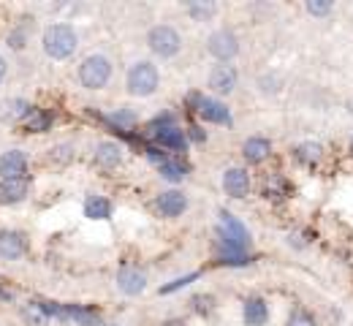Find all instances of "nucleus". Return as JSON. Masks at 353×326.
<instances>
[{"label":"nucleus","instance_id":"cd10ccee","mask_svg":"<svg viewBox=\"0 0 353 326\" xmlns=\"http://www.w3.org/2000/svg\"><path fill=\"white\" fill-rule=\"evenodd\" d=\"M199 278V272H190V275H185V278H176V280H172L169 285H163L161 288V294H174V291H179V288H185V285H190L193 280Z\"/></svg>","mask_w":353,"mask_h":326},{"label":"nucleus","instance_id":"4468645a","mask_svg":"<svg viewBox=\"0 0 353 326\" xmlns=\"http://www.w3.org/2000/svg\"><path fill=\"white\" fill-rule=\"evenodd\" d=\"M92 158H95V163L101 169H117L120 161H123V147L117 141H98Z\"/></svg>","mask_w":353,"mask_h":326},{"label":"nucleus","instance_id":"dca6fc26","mask_svg":"<svg viewBox=\"0 0 353 326\" xmlns=\"http://www.w3.org/2000/svg\"><path fill=\"white\" fill-rule=\"evenodd\" d=\"M269 152H272V144L264 136H253V139H248L242 144V155H245L248 163H264L269 158Z\"/></svg>","mask_w":353,"mask_h":326},{"label":"nucleus","instance_id":"a878e982","mask_svg":"<svg viewBox=\"0 0 353 326\" xmlns=\"http://www.w3.org/2000/svg\"><path fill=\"white\" fill-rule=\"evenodd\" d=\"M106 120H109V123H114L120 131H125V128H131L133 123H136V114H133V112H128V109H120V112L109 114Z\"/></svg>","mask_w":353,"mask_h":326},{"label":"nucleus","instance_id":"6ab92c4d","mask_svg":"<svg viewBox=\"0 0 353 326\" xmlns=\"http://www.w3.org/2000/svg\"><path fill=\"white\" fill-rule=\"evenodd\" d=\"M63 313H65V321H77L79 326H101V318L95 310L88 307H79V305H63Z\"/></svg>","mask_w":353,"mask_h":326},{"label":"nucleus","instance_id":"20e7f679","mask_svg":"<svg viewBox=\"0 0 353 326\" xmlns=\"http://www.w3.org/2000/svg\"><path fill=\"white\" fill-rule=\"evenodd\" d=\"M147 47L158 57H174L182 49V36L176 33L172 25H155L147 33Z\"/></svg>","mask_w":353,"mask_h":326},{"label":"nucleus","instance_id":"5701e85b","mask_svg":"<svg viewBox=\"0 0 353 326\" xmlns=\"http://www.w3.org/2000/svg\"><path fill=\"white\" fill-rule=\"evenodd\" d=\"M22 318H25V324L28 326H46L49 324V316L44 313L41 302H30V305H25Z\"/></svg>","mask_w":353,"mask_h":326},{"label":"nucleus","instance_id":"412c9836","mask_svg":"<svg viewBox=\"0 0 353 326\" xmlns=\"http://www.w3.org/2000/svg\"><path fill=\"white\" fill-rule=\"evenodd\" d=\"M158 172H161V177L166 183H182L188 177V166L182 161H169V158L163 163H158Z\"/></svg>","mask_w":353,"mask_h":326},{"label":"nucleus","instance_id":"7ed1b4c3","mask_svg":"<svg viewBox=\"0 0 353 326\" xmlns=\"http://www.w3.org/2000/svg\"><path fill=\"white\" fill-rule=\"evenodd\" d=\"M112 79V60L106 54H88L79 65V85L85 90H103Z\"/></svg>","mask_w":353,"mask_h":326},{"label":"nucleus","instance_id":"c85d7f7f","mask_svg":"<svg viewBox=\"0 0 353 326\" xmlns=\"http://www.w3.org/2000/svg\"><path fill=\"white\" fill-rule=\"evenodd\" d=\"M288 326H318V324H315V318L310 316L307 310H294L288 316Z\"/></svg>","mask_w":353,"mask_h":326},{"label":"nucleus","instance_id":"2eb2a0df","mask_svg":"<svg viewBox=\"0 0 353 326\" xmlns=\"http://www.w3.org/2000/svg\"><path fill=\"white\" fill-rule=\"evenodd\" d=\"M152 136H155V141H158L161 147H166V150H174V152H185V150H188V134L179 131L176 125L161 128V131H155Z\"/></svg>","mask_w":353,"mask_h":326},{"label":"nucleus","instance_id":"39448f33","mask_svg":"<svg viewBox=\"0 0 353 326\" xmlns=\"http://www.w3.org/2000/svg\"><path fill=\"white\" fill-rule=\"evenodd\" d=\"M188 101L196 106V112H199L201 120L218 123V125H231V112H228V106L223 101H218V98H204V95L199 93H193Z\"/></svg>","mask_w":353,"mask_h":326},{"label":"nucleus","instance_id":"f3484780","mask_svg":"<svg viewBox=\"0 0 353 326\" xmlns=\"http://www.w3.org/2000/svg\"><path fill=\"white\" fill-rule=\"evenodd\" d=\"M242 316H245V324L248 326H264L266 318H269V307H266V302L261 296H250L245 302Z\"/></svg>","mask_w":353,"mask_h":326},{"label":"nucleus","instance_id":"a211bd4d","mask_svg":"<svg viewBox=\"0 0 353 326\" xmlns=\"http://www.w3.org/2000/svg\"><path fill=\"white\" fill-rule=\"evenodd\" d=\"M85 218L90 221H109L112 218V201L106 196H88L85 198Z\"/></svg>","mask_w":353,"mask_h":326},{"label":"nucleus","instance_id":"7c9ffc66","mask_svg":"<svg viewBox=\"0 0 353 326\" xmlns=\"http://www.w3.org/2000/svg\"><path fill=\"white\" fill-rule=\"evenodd\" d=\"M25 44H28V33L22 28H17V30L8 33V47L11 49H25Z\"/></svg>","mask_w":353,"mask_h":326},{"label":"nucleus","instance_id":"393cba45","mask_svg":"<svg viewBox=\"0 0 353 326\" xmlns=\"http://www.w3.org/2000/svg\"><path fill=\"white\" fill-rule=\"evenodd\" d=\"M215 11H218V6H215V3H190V6H188V14H190L193 19H199V22L210 19Z\"/></svg>","mask_w":353,"mask_h":326},{"label":"nucleus","instance_id":"473e14b6","mask_svg":"<svg viewBox=\"0 0 353 326\" xmlns=\"http://www.w3.org/2000/svg\"><path fill=\"white\" fill-rule=\"evenodd\" d=\"M6 74H8V63H6V57L0 54V82L6 79Z\"/></svg>","mask_w":353,"mask_h":326},{"label":"nucleus","instance_id":"f704fd0d","mask_svg":"<svg viewBox=\"0 0 353 326\" xmlns=\"http://www.w3.org/2000/svg\"><path fill=\"white\" fill-rule=\"evenodd\" d=\"M106 326H114V324H106Z\"/></svg>","mask_w":353,"mask_h":326},{"label":"nucleus","instance_id":"f03ea898","mask_svg":"<svg viewBox=\"0 0 353 326\" xmlns=\"http://www.w3.org/2000/svg\"><path fill=\"white\" fill-rule=\"evenodd\" d=\"M158 85H161V74H158V68L150 60L133 63L131 68H128V74H125V90L133 98H150L158 90Z\"/></svg>","mask_w":353,"mask_h":326},{"label":"nucleus","instance_id":"f257e3e1","mask_svg":"<svg viewBox=\"0 0 353 326\" xmlns=\"http://www.w3.org/2000/svg\"><path fill=\"white\" fill-rule=\"evenodd\" d=\"M41 44H44L46 57H52V60H68L77 52V47H79V36H77V30L71 25L57 22V25H49L44 30Z\"/></svg>","mask_w":353,"mask_h":326},{"label":"nucleus","instance_id":"bb28decb","mask_svg":"<svg viewBox=\"0 0 353 326\" xmlns=\"http://www.w3.org/2000/svg\"><path fill=\"white\" fill-rule=\"evenodd\" d=\"M49 158H52L54 163H68V161L74 158V147H71V144H57V147L49 150Z\"/></svg>","mask_w":353,"mask_h":326},{"label":"nucleus","instance_id":"ddd939ff","mask_svg":"<svg viewBox=\"0 0 353 326\" xmlns=\"http://www.w3.org/2000/svg\"><path fill=\"white\" fill-rule=\"evenodd\" d=\"M30 193V183L25 180H0V204H19Z\"/></svg>","mask_w":353,"mask_h":326},{"label":"nucleus","instance_id":"6e6552de","mask_svg":"<svg viewBox=\"0 0 353 326\" xmlns=\"http://www.w3.org/2000/svg\"><path fill=\"white\" fill-rule=\"evenodd\" d=\"M28 253V239L22 232H14V229H3L0 232V258L6 261H17Z\"/></svg>","mask_w":353,"mask_h":326},{"label":"nucleus","instance_id":"423d86ee","mask_svg":"<svg viewBox=\"0 0 353 326\" xmlns=\"http://www.w3.org/2000/svg\"><path fill=\"white\" fill-rule=\"evenodd\" d=\"M207 49H210V54L218 57L221 63H228V60H234V57L239 54V39H236L234 30L221 28V30H215V33L207 39Z\"/></svg>","mask_w":353,"mask_h":326},{"label":"nucleus","instance_id":"aec40b11","mask_svg":"<svg viewBox=\"0 0 353 326\" xmlns=\"http://www.w3.org/2000/svg\"><path fill=\"white\" fill-rule=\"evenodd\" d=\"M30 109H33V106H30L25 98H11V101L3 103L0 117H3V120H25V117L30 114Z\"/></svg>","mask_w":353,"mask_h":326},{"label":"nucleus","instance_id":"2f4dec72","mask_svg":"<svg viewBox=\"0 0 353 326\" xmlns=\"http://www.w3.org/2000/svg\"><path fill=\"white\" fill-rule=\"evenodd\" d=\"M190 139H193V141H204V139H207V134H204L201 128H190Z\"/></svg>","mask_w":353,"mask_h":326},{"label":"nucleus","instance_id":"c756f323","mask_svg":"<svg viewBox=\"0 0 353 326\" xmlns=\"http://www.w3.org/2000/svg\"><path fill=\"white\" fill-rule=\"evenodd\" d=\"M332 11V3H323V0H307V14L312 17H326Z\"/></svg>","mask_w":353,"mask_h":326},{"label":"nucleus","instance_id":"72a5a7b5","mask_svg":"<svg viewBox=\"0 0 353 326\" xmlns=\"http://www.w3.org/2000/svg\"><path fill=\"white\" fill-rule=\"evenodd\" d=\"M351 152H353V139H351Z\"/></svg>","mask_w":353,"mask_h":326},{"label":"nucleus","instance_id":"9b49d317","mask_svg":"<svg viewBox=\"0 0 353 326\" xmlns=\"http://www.w3.org/2000/svg\"><path fill=\"white\" fill-rule=\"evenodd\" d=\"M117 288L125 294V296H139L144 288H147V275L136 267H123L117 272Z\"/></svg>","mask_w":353,"mask_h":326},{"label":"nucleus","instance_id":"1a4fd4ad","mask_svg":"<svg viewBox=\"0 0 353 326\" xmlns=\"http://www.w3.org/2000/svg\"><path fill=\"white\" fill-rule=\"evenodd\" d=\"M155 210L163 215V218H179L185 210H188V196L182 190H163L158 198H155Z\"/></svg>","mask_w":353,"mask_h":326},{"label":"nucleus","instance_id":"4be33fe9","mask_svg":"<svg viewBox=\"0 0 353 326\" xmlns=\"http://www.w3.org/2000/svg\"><path fill=\"white\" fill-rule=\"evenodd\" d=\"M52 125V114L49 112H41V109H30V114L25 117V128L30 134H44Z\"/></svg>","mask_w":353,"mask_h":326},{"label":"nucleus","instance_id":"0eeeda50","mask_svg":"<svg viewBox=\"0 0 353 326\" xmlns=\"http://www.w3.org/2000/svg\"><path fill=\"white\" fill-rule=\"evenodd\" d=\"M28 166L30 163L22 150H6L0 155V180H25Z\"/></svg>","mask_w":353,"mask_h":326},{"label":"nucleus","instance_id":"9d476101","mask_svg":"<svg viewBox=\"0 0 353 326\" xmlns=\"http://www.w3.org/2000/svg\"><path fill=\"white\" fill-rule=\"evenodd\" d=\"M223 190L231 198H245L248 190H250V174H248V169H239V166L228 169L223 174Z\"/></svg>","mask_w":353,"mask_h":326},{"label":"nucleus","instance_id":"f8f14e48","mask_svg":"<svg viewBox=\"0 0 353 326\" xmlns=\"http://www.w3.org/2000/svg\"><path fill=\"white\" fill-rule=\"evenodd\" d=\"M210 88L218 95H231L236 90V71L231 65H215L210 74Z\"/></svg>","mask_w":353,"mask_h":326},{"label":"nucleus","instance_id":"b1692460","mask_svg":"<svg viewBox=\"0 0 353 326\" xmlns=\"http://www.w3.org/2000/svg\"><path fill=\"white\" fill-rule=\"evenodd\" d=\"M321 155H323V147L318 141H305L296 147V158L302 163H315V161H321Z\"/></svg>","mask_w":353,"mask_h":326}]
</instances>
